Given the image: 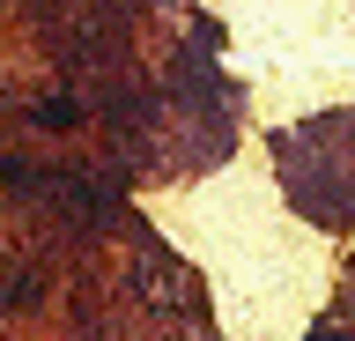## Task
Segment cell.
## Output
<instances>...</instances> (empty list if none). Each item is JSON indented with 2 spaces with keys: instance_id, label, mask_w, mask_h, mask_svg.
Masks as SVG:
<instances>
[{
  "instance_id": "1",
  "label": "cell",
  "mask_w": 355,
  "mask_h": 341,
  "mask_svg": "<svg viewBox=\"0 0 355 341\" xmlns=\"http://www.w3.org/2000/svg\"><path fill=\"white\" fill-rule=\"evenodd\" d=\"M37 119H44V126H74L82 104H74V97H52V104H37Z\"/></svg>"
}]
</instances>
